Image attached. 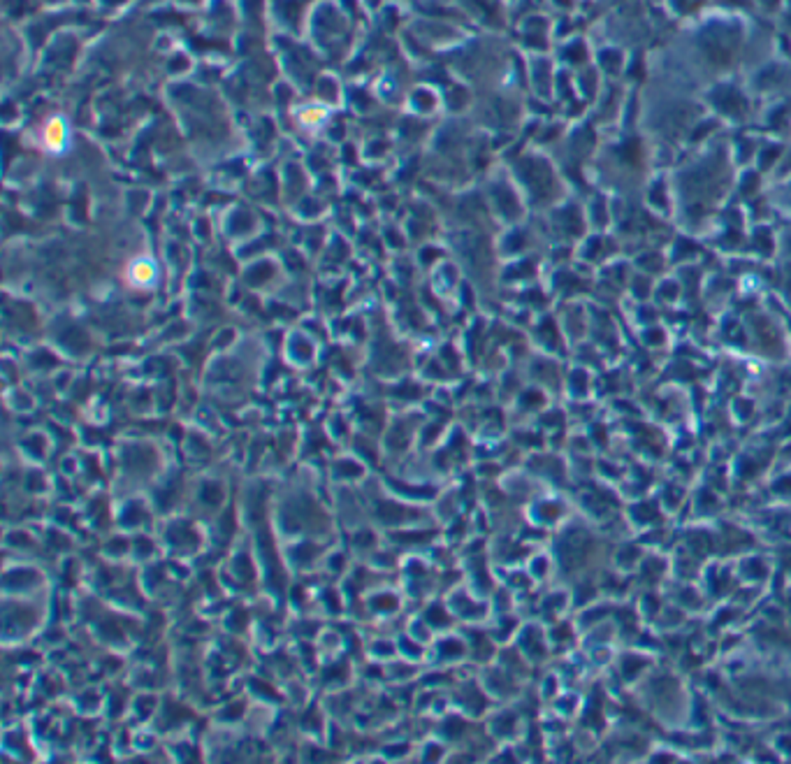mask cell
Segmentation results:
<instances>
[{
	"label": "cell",
	"mask_w": 791,
	"mask_h": 764,
	"mask_svg": "<svg viewBox=\"0 0 791 764\" xmlns=\"http://www.w3.org/2000/svg\"><path fill=\"white\" fill-rule=\"evenodd\" d=\"M40 144L49 156H65L72 147V130L65 117H49L40 128Z\"/></svg>",
	"instance_id": "obj_1"
},
{
	"label": "cell",
	"mask_w": 791,
	"mask_h": 764,
	"mask_svg": "<svg viewBox=\"0 0 791 764\" xmlns=\"http://www.w3.org/2000/svg\"><path fill=\"white\" fill-rule=\"evenodd\" d=\"M123 279L130 288L135 291H149V288L156 286L158 281V265L151 256H137L126 265L123 272Z\"/></svg>",
	"instance_id": "obj_2"
},
{
	"label": "cell",
	"mask_w": 791,
	"mask_h": 764,
	"mask_svg": "<svg viewBox=\"0 0 791 764\" xmlns=\"http://www.w3.org/2000/svg\"><path fill=\"white\" fill-rule=\"evenodd\" d=\"M328 117H330V110L323 107V105H306V107L297 110V124L309 130L321 128L325 121H328Z\"/></svg>",
	"instance_id": "obj_3"
}]
</instances>
